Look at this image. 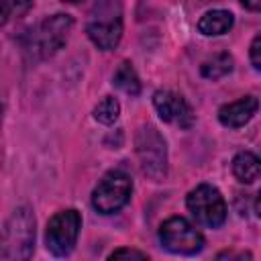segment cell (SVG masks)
Wrapping results in <instances>:
<instances>
[{"mask_svg": "<svg viewBox=\"0 0 261 261\" xmlns=\"http://www.w3.org/2000/svg\"><path fill=\"white\" fill-rule=\"evenodd\" d=\"M35 249V216L29 206H18L0 228V259H29Z\"/></svg>", "mask_w": 261, "mask_h": 261, "instance_id": "cell-1", "label": "cell"}, {"mask_svg": "<svg viewBox=\"0 0 261 261\" xmlns=\"http://www.w3.org/2000/svg\"><path fill=\"white\" fill-rule=\"evenodd\" d=\"M73 29V18L69 14L57 12L43 18L24 39V49L33 59H47L55 55L65 43Z\"/></svg>", "mask_w": 261, "mask_h": 261, "instance_id": "cell-2", "label": "cell"}, {"mask_svg": "<svg viewBox=\"0 0 261 261\" xmlns=\"http://www.w3.org/2000/svg\"><path fill=\"white\" fill-rule=\"evenodd\" d=\"M135 147L141 171L153 181H161L167 175V145L161 133L153 124H143L137 130Z\"/></svg>", "mask_w": 261, "mask_h": 261, "instance_id": "cell-3", "label": "cell"}, {"mask_svg": "<svg viewBox=\"0 0 261 261\" xmlns=\"http://www.w3.org/2000/svg\"><path fill=\"white\" fill-rule=\"evenodd\" d=\"M133 194V179L122 169H110L92 190V206L100 214H114L122 210Z\"/></svg>", "mask_w": 261, "mask_h": 261, "instance_id": "cell-4", "label": "cell"}, {"mask_svg": "<svg viewBox=\"0 0 261 261\" xmlns=\"http://www.w3.org/2000/svg\"><path fill=\"white\" fill-rule=\"evenodd\" d=\"M186 206L192 212V216L196 218V222L202 226L218 228L226 220V202H224L220 190L210 184L196 186L188 194Z\"/></svg>", "mask_w": 261, "mask_h": 261, "instance_id": "cell-5", "label": "cell"}, {"mask_svg": "<svg viewBox=\"0 0 261 261\" xmlns=\"http://www.w3.org/2000/svg\"><path fill=\"white\" fill-rule=\"evenodd\" d=\"M161 247L173 255H196L204 249L202 232L184 216H171L159 226Z\"/></svg>", "mask_w": 261, "mask_h": 261, "instance_id": "cell-6", "label": "cell"}, {"mask_svg": "<svg viewBox=\"0 0 261 261\" xmlns=\"http://www.w3.org/2000/svg\"><path fill=\"white\" fill-rule=\"evenodd\" d=\"M80 228H82V214L75 208H67L51 216L45 230L47 251L55 257H67L77 243Z\"/></svg>", "mask_w": 261, "mask_h": 261, "instance_id": "cell-7", "label": "cell"}, {"mask_svg": "<svg viewBox=\"0 0 261 261\" xmlns=\"http://www.w3.org/2000/svg\"><path fill=\"white\" fill-rule=\"evenodd\" d=\"M153 106L163 122L175 124L179 128H190L196 122L192 106L171 90H157L153 94Z\"/></svg>", "mask_w": 261, "mask_h": 261, "instance_id": "cell-8", "label": "cell"}, {"mask_svg": "<svg viewBox=\"0 0 261 261\" xmlns=\"http://www.w3.org/2000/svg\"><path fill=\"white\" fill-rule=\"evenodd\" d=\"M86 33L90 41L102 49V51H112L118 47L122 39V18L120 12H100L98 16L90 18Z\"/></svg>", "mask_w": 261, "mask_h": 261, "instance_id": "cell-9", "label": "cell"}, {"mask_svg": "<svg viewBox=\"0 0 261 261\" xmlns=\"http://www.w3.org/2000/svg\"><path fill=\"white\" fill-rule=\"evenodd\" d=\"M259 110V100L255 96H243L234 102H228L220 106L218 110V120L222 126L228 128H241L245 126Z\"/></svg>", "mask_w": 261, "mask_h": 261, "instance_id": "cell-10", "label": "cell"}, {"mask_svg": "<svg viewBox=\"0 0 261 261\" xmlns=\"http://www.w3.org/2000/svg\"><path fill=\"white\" fill-rule=\"evenodd\" d=\"M234 24V16L232 12L228 10H222V8H216V10H208L200 16L198 20V31L206 37H218V35H224L232 29Z\"/></svg>", "mask_w": 261, "mask_h": 261, "instance_id": "cell-11", "label": "cell"}, {"mask_svg": "<svg viewBox=\"0 0 261 261\" xmlns=\"http://www.w3.org/2000/svg\"><path fill=\"white\" fill-rule=\"evenodd\" d=\"M232 173L241 184H253L259 179L261 161L253 151H241L232 159Z\"/></svg>", "mask_w": 261, "mask_h": 261, "instance_id": "cell-12", "label": "cell"}, {"mask_svg": "<svg viewBox=\"0 0 261 261\" xmlns=\"http://www.w3.org/2000/svg\"><path fill=\"white\" fill-rule=\"evenodd\" d=\"M112 84H114L120 92H124V94H128V96H139V94H141L139 75H137L135 67H133L128 61H122V63L116 67V71H114V75H112Z\"/></svg>", "mask_w": 261, "mask_h": 261, "instance_id": "cell-13", "label": "cell"}, {"mask_svg": "<svg viewBox=\"0 0 261 261\" xmlns=\"http://www.w3.org/2000/svg\"><path fill=\"white\" fill-rule=\"evenodd\" d=\"M232 63H234L232 57L226 51H222V53H216L214 57L206 59L200 67V73H202V77L214 82V80H220V77L228 75L232 71Z\"/></svg>", "mask_w": 261, "mask_h": 261, "instance_id": "cell-14", "label": "cell"}, {"mask_svg": "<svg viewBox=\"0 0 261 261\" xmlns=\"http://www.w3.org/2000/svg\"><path fill=\"white\" fill-rule=\"evenodd\" d=\"M33 4L35 0H0V27L24 16L33 8Z\"/></svg>", "mask_w": 261, "mask_h": 261, "instance_id": "cell-15", "label": "cell"}, {"mask_svg": "<svg viewBox=\"0 0 261 261\" xmlns=\"http://www.w3.org/2000/svg\"><path fill=\"white\" fill-rule=\"evenodd\" d=\"M120 116V104L114 96H104L94 108V118L100 124H114Z\"/></svg>", "mask_w": 261, "mask_h": 261, "instance_id": "cell-16", "label": "cell"}, {"mask_svg": "<svg viewBox=\"0 0 261 261\" xmlns=\"http://www.w3.org/2000/svg\"><path fill=\"white\" fill-rule=\"evenodd\" d=\"M249 57H251L253 69L259 71L261 69V35L253 37V43H251V49H249Z\"/></svg>", "mask_w": 261, "mask_h": 261, "instance_id": "cell-17", "label": "cell"}, {"mask_svg": "<svg viewBox=\"0 0 261 261\" xmlns=\"http://www.w3.org/2000/svg\"><path fill=\"white\" fill-rule=\"evenodd\" d=\"M120 257H130V259H147V253L137 251V249H116L108 255V259H120Z\"/></svg>", "mask_w": 261, "mask_h": 261, "instance_id": "cell-18", "label": "cell"}, {"mask_svg": "<svg viewBox=\"0 0 261 261\" xmlns=\"http://www.w3.org/2000/svg\"><path fill=\"white\" fill-rule=\"evenodd\" d=\"M241 4L251 12H259L261 10V0H241Z\"/></svg>", "mask_w": 261, "mask_h": 261, "instance_id": "cell-19", "label": "cell"}, {"mask_svg": "<svg viewBox=\"0 0 261 261\" xmlns=\"http://www.w3.org/2000/svg\"><path fill=\"white\" fill-rule=\"evenodd\" d=\"M2 112H4V106H2V102H0V124H2Z\"/></svg>", "mask_w": 261, "mask_h": 261, "instance_id": "cell-20", "label": "cell"}, {"mask_svg": "<svg viewBox=\"0 0 261 261\" xmlns=\"http://www.w3.org/2000/svg\"><path fill=\"white\" fill-rule=\"evenodd\" d=\"M63 2H71L73 4V2H80V0H63Z\"/></svg>", "mask_w": 261, "mask_h": 261, "instance_id": "cell-21", "label": "cell"}]
</instances>
